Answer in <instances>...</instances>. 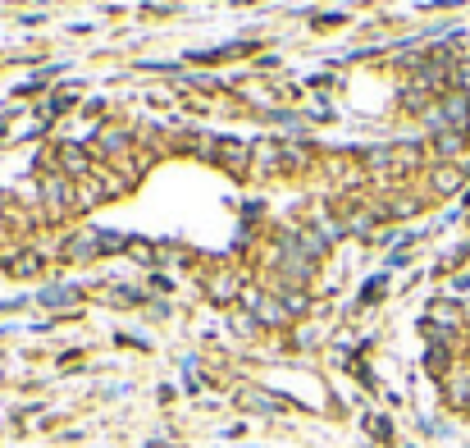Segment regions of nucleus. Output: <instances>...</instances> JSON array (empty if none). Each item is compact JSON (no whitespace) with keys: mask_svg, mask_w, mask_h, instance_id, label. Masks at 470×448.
Wrapping results in <instances>:
<instances>
[{"mask_svg":"<svg viewBox=\"0 0 470 448\" xmlns=\"http://www.w3.org/2000/svg\"><path fill=\"white\" fill-rule=\"evenodd\" d=\"M251 311H256L265 325H283V320H288V307H279L274 297H251Z\"/></svg>","mask_w":470,"mask_h":448,"instance_id":"f257e3e1","label":"nucleus"},{"mask_svg":"<svg viewBox=\"0 0 470 448\" xmlns=\"http://www.w3.org/2000/svg\"><path fill=\"white\" fill-rule=\"evenodd\" d=\"M461 179H465V170H456V165H443V170H434V188H438V193H452V188H461Z\"/></svg>","mask_w":470,"mask_h":448,"instance_id":"f03ea898","label":"nucleus"},{"mask_svg":"<svg viewBox=\"0 0 470 448\" xmlns=\"http://www.w3.org/2000/svg\"><path fill=\"white\" fill-rule=\"evenodd\" d=\"M42 270V252H19L10 256V275H37Z\"/></svg>","mask_w":470,"mask_h":448,"instance_id":"7ed1b4c3","label":"nucleus"},{"mask_svg":"<svg viewBox=\"0 0 470 448\" xmlns=\"http://www.w3.org/2000/svg\"><path fill=\"white\" fill-rule=\"evenodd\" d=\"M46 202H51V211H65V202H69V183L65 179H46Z\"/></svg>","mask_w":470,"mask_h":448,"instance_id":"20e7f679","label":"nucleus"},{"mask_svg":"<svg viewBox=\"0 0 470 448\" xmlns=\"http://www.w3.org/2000/svg\"><path fill=\"white\" fill-rule=\"evenodd\" d=\"M465 110H470V101H465V92H452V97H447V106H443V120H452V124H461V120H465Z\"/></svg>","mask_w":470,"mask_h":448,"instance_id":"39448f33","label":"nucleus"},{"mask_svg":"<svg viewBox=\"0 0 470 448\" xmlns=\"http://www.w3.org/2000/svg\"><path fill=\"white\" fill-rule=\"evenodd\" d=\"M461 147H465V133H461V129H452V133H438V151H443V156H456Z\"/></svg>","mask_w":470,"mask_h":448,"instance_id":"423d86ee","label":"nucleus"},{"mask_svg":"<svg viewBox=\"0 0 470 448\" xmlns=\"http://www.w3.org/2000/svg\"><path fill=\"white\" fill-rule=\"evenodd\" d=\"M60 161H65V170H69V174H87V156H83V151L60 147Z\"/></svg>","mask_w":470,"mask_h":448,"instance_id":"0eeeda50","label":"nucleus"},{"mask_svg":"<svg viewBox=\"0 0 470 448\" xmlns=\"http://www.w3.org/2000/svg\"><path fill=\"white\" fill-rule=\"evenodd\" d=\"M447 398H452L456 407H470V380H452V389H447Z\"/></svg>","mask_w":470,"mask_h":448,"instance_id":"6e6552de","label":"nucleus"},{"mask_svg":"<svg viewBox=\"0 0 470 448\" xmlns=\"http://www.w3.org/2000/svg\"><path fill=\"white\" fill-rule=\"evenodd\" d=\"M247 402H251L256 412H274V407H279V398H270V393H251Z\"/></svg>","mask_w":470,"mask_h":448,"instance_id":"1a4fd4ad","label":"nucleus"},{"mask_svg":"<svg viewBox=\"0 0 470 448\" xmlns=\"http://www.w3.org/2000/svg\"><path fill=\"white\" fill-rule=\"evenodd\" d=\"M69 297H74L69 288H51V293H42V302H46V307H60V302H69Z\"/></svg>","mask_w":470,"mask_h":448,"instance_id":"9d476101","label":"nucleus"},{"mask_svg":"<svg viewBox=\"0 0 470 448\" xmlns=\"http://www.w3.org/2000/svg\"><path fill=\"white\" fill-rule=\"evenodd\" d=\"M447 293H452V297H461V293H470V275H456V279L447 284Z\"/></svg>","mask_w":470,"mask_h":448,"instance_id":"9b49d317","label":"nucleus"},{"mask_svg":"<svg viewBox=\"0 0 470 448\" xmlns=\"http://www.w3.org/2000/svg\"><path fill=\"white\" fill-rule=\"evenodd\" d=\"M101 147H106V151H124V138H119V133H106Z\"/></svg>","mask_w":470,"mask_h":448,"instance_id":"f8f14e48","label":"nucleus"},{"mask_svg":"<svg viewBox=\"0 0 470 448\" xmlns=\"http://www.w3.org/2000/svg\"><path fill=\"white\" fill-rule=\"evenodd\" d=\"M0 238H5V215H0Z\"/></svg>","mask_w":470,"mask_h":448,"instance_id":"ddd939ff","label":"nucleus"}]
</instances>
